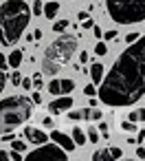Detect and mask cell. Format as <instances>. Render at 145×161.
Returning a JSON list of instances; mask_svg holds the SVG:
<instances>
[{
    "mask_svg": "<svg viewBox=\"0 0 145 161\" xmlns=\"http://www.w3.org/2000/svg\"><path fill=\"white\" fill-rule=\"evenodd\" d=\"M75 51H77V36L62 31L60 38H55L46 47V51L42 55V73L57 75L70 62V58L75 55Z\"/></svg>",
    "mask_w": 145,
    "mask_h": 161,
    "instance_id": "3957f363",
    "label": "cell"
},
{
    "mask_svg": "<svg viewBox=\"0 0 145 161\" xmlns=\"http://www.w3.org/2000/svg\"><path fill=\"white\" fill-rule=\"evenodd\" d=\"M24 137L29 139V143H35V146H40V143H46V132L44 130H40V128H33V126H27L24 128Z\"/></svg>",
    "mask_w": 145,
    "mask_h": 161,
    "instance_id": "30bf717a",
    "label": "cell"
},
{
    "mask_svg": "<svg viewBox=\"0 0 145 161\" xmlns=\"http://www.w3.org/2000/svg\"><path fill=\"white\" fill-rule=\"evenodd\" d=\"M9 64H7V58H5V53H0V71H5Z\"/></svg>",
    "mask_w": 145,
    "mask_h": 161,
    "instance_id": "836d02e7",
    "label": "cell"
},
{
    "mask_svg": "<svg viewBox=\"0 0 145 161\" xmlns=\"http://www.w3.org/2000/svg\"><path fill=\"white\" fill-rule=\"evenodd\" d=\"M136 141H138V143H143V141H145V130H138V135H136Z\"/></svg>",
    "mask_w": 145,
    "mask_h": 161,
    "instance_id": "f35d334b",
    "label": "cell"
},
{
    "mask_svg": "<svg viewBox=\"0 0 145 161\" xmlns=\"http://www.w3.org/2000/svg\"><path fill=\"white\" fill-rule=\"evenodd\" d=\"M73 141H75L77 146H84V143H86V132H84L79 126L73 128Z\"/></svg>",
    "mask_w": 145,
    "mask_h": 161,
    "instance_id": "9a60e30c",
    "label": "cell"
},
{
    "mask_svg": "<svg viewBox=\"0 0 145 161\" xmlns=\"http://www.w3.org/2000/svg\"><path fill=\"white\" fill-rule=\"evenodd\" d=\"M138 121H145V108H138Z\"/></svg>",
    "mask_w": 145,
    "mask_h": 161,
    "instance_id": "f6af8a7d",
    "label": "cell"
},
{
    "mask_svg": "<svg viewBox=\"0 0 145 161\" xmlns=\"http://www.w3.org/2000/svg\"><path fill=\"white\" fill-rule=\"evenodd\" d=\"M101 38H106V40H117L119 36H117V31H106V33H103Z\"/></svg>",
    "mask_w": 145,
    "mask_h": 161,
    "instance_id": "f546056e",
    "label": "cell"
},
{
    "mask_svg": "<svg viewBox=\"0 0 145 161\" xmlns=\"http://www.w3.org/2000/svg\"><path fill=\"white\" fill-rule=\"evenodd\" d=\"M101 108H97V106H88V108H84L81 110V119H90V121H99L101 119Z\"/></svg>",
    "mask_w": 145,
    "mask_h": 161,
    "instance_id": "8fae6325",
    "label": "cell"
},
{
    "mask_svg": "<svg viewBox=\"0 0 145 161\" xmlns=\"http://www.w3.org/2000/svg\"><path fill=\"white\" fill-rule=\"evenodd\" d=\"M9 159V152L7 150H0V161H7Z\"/></svg>",
    "mask_w": 145,
    "mask_h": 161,
    "instance_id": "b9f144b4",
    "label": "cell"
},
{
    "mask_svg": "<svg viewBox=\"0 0 145 161\" xmlns=\"http://www.w3.org/2000/svg\"><path fill=\"white\" fill-rule=\"evenodd\" d=\"M66 27H68V20H57L53 25V31L55 33H62V31H66Z\"/></svg>",
    "mask_w": 145,
    "mask_h": 161,
    "instance_id": "ac0fdd59",
    "label": "cell"
},
{
    "mask_svg": "<svg viewBox=\"0 0 145 161\" xmlns=\"http://www.w3.org/2000/svg\"><path fill=\"white\" fill-rule=\"evenodd\" d=\"M68 119H73V121L81 119V110H70V113H68Z\"/></svg>",
    "mask_w": 145,
    "mask_h": 161,
    "instance_id": "f1b7e54d",
    "label": "cell"
},
{
    "mask_svg": "<svg viewBox=\"0 0 145 161\" xmlns=\"http://www.w3.org/2000/svg\"><path fill=\"white\" fill-rule=\"evenodd\" d=\"M138 36H141V33H136V31H134V33H127V36H125V42H127V44H132Z\"/></svg>",
    "mask_w": 145,
    "mask_h": 161,
    "instance_id": "4dcf8cb0",
    "label": "cell"
},
{
    "mask_svg": "<svg viewBox=\"0 0 145 161\" xmlns=\"http://www.w3.org/2000/svg\"><path fill=\"white\" fill-rule=\"evenodd\" d=\"M119 157H123V152H121V148H114V146L92 152V159L95 161H110V159H119Z\"/></svg>",
    "mask_w": 145,
    "mask_h": 161,
    "instance_id": "9c48e42d",
    "label": "cell"
},
{
    "mask_svg": "<svg viewBox=\"0 0 145 161\" xmlns=\"http://www.w3.org/2000/svg\"><path fill=\"white\" fill-rule=\"evenodd\" d=\"M20 80H22V77H20V73H11V84H16V86H18V84H20Z\"/></svg>",
    "mask_w": 145,
    "mask_h": 161,
    "instance_id": "d590c367",
    "label": "cell"
},
{
    "mask_svg": "<svg viewBox=\"0 0 145 161\" xmlns=\"http://www.w3.org/2000/svg\"><path fill=\"white\" fill-rule=\"evenodd\" d=\"M5 84H7V73H5V71H0V93L5 91Z\"/></svg>",
    "mask_w": 145,
    "mask_h": 161,
    "instance_id": "484cf974",
    "label": "cell"
},
{
    "mask_svg": "<svg viewBox=\"0 0 145 161\" xmlns=\"http://www.w3.org/2000/svg\"><path fill=\"white\" fill-rule=\"evenodd\" d=\"M92 25H95V22H92L90 18H86V20H81V27H84V29H92Z\"/></svg>",
    "mask_w": 145,
    "mask_h": 161,
    "instance_id": "e575fe53",
    "label": "cell"
},
{
    "mask_svg": "<svg viewBox=\"0 0 145 161\" xmlns=\"http://www.w3.org/2000/svg\"><path fill=\"white\" fill-rule=\"evenodd\" d=\"M84 95H86V97H95V95H97V88H95V84H88V86L84 88Z\"/></svg>",
    "mask_w": 145,
    "mask_h": 161,
    "instance_id": "603a6c76",
    "label": "cell"
},
{
    "mask_svg": "<svg viewBox=\"0 0 145 161\" xmlns=\"http://www.w3.org/2000/svg\"><path fill=\"white\" fill-rule=\"evenodd\" d=\"M136 157L145 161V148H136Z\"/></svg>",
    "mask_w": 145,
    "mask_h": 161,
    "instance_id": "ab89813d",
    "label": "cell"
},
{
    "mask_svg": "<svg viewBox=\"0 0 145 161\" xmlns=\"http://www.w3.org/2000/svg\"><path fill=\"white\" fill-rule=\"evenodd\" d=\"M127 119L136 124V121H138V110H130V113H127Z\"/></svg>",
    "mask_w": 145,
    "mask_h": 161,
    "instance_id": "1f68e13d",
    "label": "cell"
},
{
    "mask_svg": "<svg viewBox=\"0 0 145 161\" xmlns=\"http://www.w3.org/2000/svg\"><path fill=\"white\" fill-rule=\"evenodd\" d=\"M11 148L18 150V152H24V150H27V143L20 141V139H11Z\"/></svg>",
    "mask_w": 145,
    "mask_h": 161,
    "instance_id": "44dd1931",
    "label": "cell"
},
{
    "mask_svg": "<svg viewBox=\"0 0 145 161\" xmlns=\"http://www.w3.org/2000/svg\"><path fill=\"white\" fill-rule=\"evenodd\" d=\"M51 139H53L60 148H64L66 152H73V150L77 148V143L73 141V137H68V135L62 132V130H53V132H51Z\"/></svg>",
    "mask_w": 145,
    "mask_h": 161,
    "instance_id": "ba28073f",
    "label": "cell"
},
{
    "mask_svg": "<svg viewBox=\"0 0 145 161\" xmlns=\"http://www.w3.org/2000/svg\"><path fill=\"white\" fill-rule=\"evenodd\" d=\"M106 9L119 25H136L145 20V0H106Z\"/></svg>",
    "mask_w": 145,
    "mask_h": 161,
    "instance_id": "5b68a950",
    "label": "cell"
},
{
    "mask_svg": "<svg viewBox=\"0 0 145 161\" xmlns=\"http://www.w3.org/2000/svg\"><path fill=\"white\" fill-rule=\"evenodd\" d=\"M88 73H90L92 82H95V84H99V82L103 80V66H101V62H92V64H90V69H88Z\"/></svg>",
    "mask_w": 145,
    "mask_h": 161,
    "instance_id": "7c38bea8",
    "label": "cell"
},
{
    "mask_svg": "<svg viewBox=\"0 0 145 161\" xmlns=\"http://www.w3.org/2000/svg\"><path fill=\"white\" fill-rule=\"evenodd\" d=\"M49 93L51 95H62V88H60V80H53L49 84Z\"/></svg>",
    "mask_w": 145,
    "mask_h": 161,
    "instance_id": "e0dca14e",
    "label": "cell"
},
{
    "mask_svg": "<svg viewBox=\"0 0 145 161\" xmlns=\"http://www.w3.org/2000/svg\"><path fill=\"white\" fill-rule=\"evenodd\" d=\"M77 18H79V20H86V18H90V16H88V11H79Z\"/></svg>",
    "mask_w": 145,
    "mask_h": 161,
    "instance_id": "7bdbcfd3",
    "label": "cell"
},
{
    "mask_svg": "<svg viewBox=\"0 0 145 161\" xmlns=\"http://www.w3.org/2000/svg\"><path fill=\"white\" fill-rule=\"evenodd\" d=\"M60 88H62V95H68L75 88V82L73 80H60Z\"/></svg>",
    "mask_w": 145,
    "mask_h": 161,
    "instance_id": "2e32d148",
    "label": "cell"
},
{
    "mask_svg": "<svg viewBox=\"0 0 145 161\" xmlns=\"http://www.w3.org/2000/svg\"><path fill=\"white\" fill-rule=\"evenodd\" d=\"M97 93L108 106H132L145 97V36H138L119 55Z\"/></svg>",
    "mask_w": 145,
    "mask_h": 161,
    "instance_id": "6da1fadb",
    "label": "cell"
},
{
    "mask_svg": "<svg viewBox=\"0 0 145 161\" xmlns=\"http://www.w3.org/2000/svg\"><path fill=\"white\" fill-rule=\"evenodd\" d=\"M79 62H81V64H86V62H88V53H86V51H81V53H79Z\"/></svg>",
    "mask_w": 145,
    "mask_h": 161,
    "instance_id": "8d00e7d4",
    "label": "cell"
},
{
    "mask_svg": "<svg viewBox=\"0 0 145 161\" xmlns=\"http://www.w3.org/2000/svg\"><path fill=\"white\" fill-rule=\"evenodd\" d=\"M92 31H95V38H101V36H103V31H101L99 27H95V25H92Z\"/></svg>",
    "mask_w": 145,
    "mask_h": 161,
    "instance_id": "60d3db41",
    "label": "cell"
},
{
    "mask_svg": "<svg viewBox=\"0 0 145 161\" xmlns=\"http://www.w3.org/2000/svg\"><path fill=\"white\" fill-rule=\"evenodd\" d=\"M42 9H44L42 0H35V3H33V7H31V14H33V16H42Z\"/></svg>",
    "mask_w": 145,
    "mask_h": 161,
    "instance_id": "7402d4cb",
    "label": "cell"
},
{
    "mask_svg": "<svg viewBox=\"0 0 145 161\" xmlns=\"http://www.w3.org/2000/svg\"><path fill=\"white\" fill-rule=\"evenodd\" d=\"M106 53H108V47H106L103 42H97V44H95V55H99V58H103Z\"/></svg>",
    "mask_w": 145,
    "mask_h": 161,
    "instance_id": "d6986e66",
    "label": "cell"
},
{
    "mask_svg": "<svg viewBox=\"0 0 145 161\" xmlns=\"http://www.w3.org/2000/svg\"><path fill=\"white\" fill-rule=\"evenodd\" d=\"M31 99H33V104H42V95H40V93H33Z\"/></svg>",
    "mask_w": 145,
    "mask_h": 161,
    "instance_id": "74e56055",
    "label": "cell"
},
{
    "mask_svg": "<svg viewBox=\"0 0 145 161\" xmlns=\"http://www.w3.org/2000/svg\"><path fill=\"white\" fill-rule=\"evenodd\" d=\"M33 115V99L24 95H11L0 102V135L13 130Z\"/></svg>",
    "mask_w": 145,
    "mask_h": 161,
    "instance_id": "277c9868",
    "label": "cell"
},
{
    "mask_svg": "<svg viewBox=\"0 0 145 161\" xmlns=\"http://www.w3.org/2000/svg\"><path fill=\"white\" fill-rule=\"evenodd\" d=\"M99 130H101L103 139H108V124H106V121H101V124H99Z\"/></svg>",
    "mask_w": 145,
    "mask_h": 161,
    "instance_id": "d6a6232c",
    "label": "cell"
},
{
    "mask_svg": "<svg viewBox=\"0 0 145 161\" xmlns=\"http://www.w3.org/2000/svg\"><path fill=\"white\" fill-rule=\"evenodd\" d=\"M20 84H22V88H27V91H31V86H33V80H29V77H24V80H20Z\"/></svg>",
    "mask_w": 145,
    "mask_h": 161,
    "instance_id": "4316f807",
    "label": "cell"
},
{
    "mask_svg": "<svg viewBox=\"0 0 145 161\" xmlns=\"http://www.w3.org/2000/svg\"><path fill=\"white\" fill-rule=\"evenodd\" d=\"M9 159H11V161H22V152H18V150H13V148H11Z\"/></svg>",
    "mask_w": 145,
    "mask_h": 161,
    "instance_id": "d4e9b609",
    "label": "cell"
},
{
    "mask_svg": "<svg viewBox=\"0 0 145 161\" xmlns=\"http://www.w3.org/2000/svg\"><path fill=\"white\" fill-rule=\"evenodd\" d=\"M40 38H42V29H35L33 31V40H40Z\"/></svg>",
    "mask_w": 145,
    "mask_h": 161,
    "instance_id": "ee69618b",
    "label": "cell"
},
{
    "mask_svg": "<svg viewBox=\"0 0 145 161\" xmlns=\"http://www.w3.org/2000/svg\"><path fill=\"white\" fill-rule=\"evenodd\" d=\"M27 159H64L66 161V150L60 148L57 143H40V148L29 152Z\"/></svg>",
    "mask_w": 145,
    "mask_h": 161,
    "instance_id": "8992f818",
    "label": "cell"
},
{
    "mask_svg": "<svg viewBox=\"0 0 145 161\" xmlns=\"http://www.w3.org/2000/svg\"><path fill=\"white\" fill-rule=\"evenodd\" d=\"M7 64H9L11 69H18V66L22 64V51H20V49H16V51H11V55L7 58Z\"/></svg>",
    "mask_w": 145,
    "mask_h": 161,
    "instance_id": "5bb4252c",
    "label": "cell"
},
{
    "mask_svg": "<svg viewBox=\"0 0 145 161\" xmlns=\"http://www.w3.org/2000/svg\"><path fill=\"white\" fill-rule=\"evenodd\" d=\"M33 86H35V88H42V73H35V77H33Z\"/></svg>",
    "mask_w": 145,
    "mask_h": 161,
    "instance_id": "83f0119b",
    "label": "cell"
},
{
    "mask_svg": "<svg viewBox=\"0 0 145 161\" xmlns=\"http://www.w3.org/2000/svg\"><path fill=\"white\" fill-rule=\"evenodd\" d=\"M70 106H73V97H70V95H62V97H57V99H53V102L49 104V113H51V115H62V113H66Z\"/></svg>",
    "mask_w": 145,
    "mask_h": 161,
    "instance_id": "52a82bcc",
    "label": "cell"
},
{
    "mask_svg": "<svg viewBox=\"0 0 145 161\" xmlns=\"http://www.w3.org/2000/svg\"><path fill=\"white\" fill-rule=\"evenodd\" d=\"M121 128H123V130H127V132H134V130H136L134 121H130V119H125V121L121 124Z\"/></svg>",
    "mask_w": 145,
    "mask_h": 161,
    "instance_id": "cb8c5ba5",
    "label": "cell"
},
{
    "mask_svg": "<svg viewBox=\"0 0 145 161\" xmlns=\"http://www.w3.org/2000/svg\"><path fill=\"white\" fill-rule=\"evenodd\" d=\"M86 139H88L90 143H99V132H97V128H90L88 135H86Z\"/></svg>",
    "mask_w": 145,
    "mask_h": 161,
    "instance_id": "ffe728a7",
    "label": "cell"
},
{
    "mask_svg": "<svg viewBox=\"0 0 145 161\" xmlns=\"http://www.w3.org/2000/svg\"><path fill=\"white\" fill-rule=\"evenodd\" d=\"M57 11H60V3H55V0H49L46 7L42 9V16H46V20H53V18L57 16Z\"/></svg>",
    "mask_w": 145,
    "mask_h": 161,
    "instance_id": "4fadbf2b",
    "label": "cell"
},
{
    "mask_svg": "<svg viewBox=\"0 0 145 161\" xmlns=\"http://www.w3.org/2000/svg\"><path fill=\"white\" fill-rule=\"evenodd\" d=\"M31 9H29V3L24 0H7L0 7V44L3 47H13L24 29L29 27V20H31Z\"/></svg>",
    "mask_w": 145,
    "mask_h": 161,
    "instance_id": "7a4b0ae2",
    "label": "cell"
}]
</instances>
